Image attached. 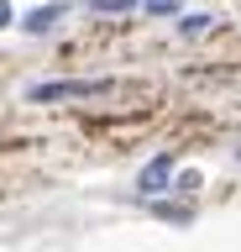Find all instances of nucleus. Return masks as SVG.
Listing matches in <instances>:
<instances>
[{
	"mask_svg": "<svg viewBox=\"0 0 241 252\" xmlns=\"http://www.w3.org/2000/svg\"><path fill=\"white\" fill-rule=\"evenodd\" d=\"M110 79H63V84H32L27 100L37 105H53V100H95V94H110Z\"/></svg>",
	"mask_w": 241,
	"mask_h": 252,
	"instance_id": "obj_1",
	"label": "nucleus"
},
{
	"mask_svg": "<svg viewBox=\"0 0 241 252\" xmlns=\"http://www.w3.org/2000/svg\"><path fill=\"white\" fill-rule=\"evenodd\" d=\"M168 179H173V153H158L142 173H136V189H142L147 200H158L162 189H168Z\"/></svg>",
	"mask_w": 241,
	"mask_h": 252,
	"instance_id": "obj_2",
	"label": "nucleus"
},
{
	"mask_svg": "<svg viewBox=\"0 0 241 252\" xmlns=\"http://www.w3.org/2000/svg\"><path fill=\"white\" fill-rule=\"evenodd\" d=\"M63 16H68V5H37V11L27 16L21 27L32 32V37H42V32H53V27H58V21H63Z\"/></svg>",
	"mask_w": 241,
	"mask_h": 252,
	"instance_id": "obj_3",
	"label": "nucleus"
},
{
	"mask_svg": "<svg viewBox=\"0 0 241 252\" xmlns=\"http://www.w3.org/2000/svg\"><path fill=\"white\" fill-rule=\"evenodd\" d=\"M205 32H215V16H184V21H178V37H205Z\"/></svg>",
	"mask_w": 241,
	"mask_h": 252,
	"instance_id": "obj_4",
	"label": "nucleus"
},
{
	"mask_svg": "<svg viewBox=\"0 0 241 252\" xmlns=\"http://www.w3.org/2000/svg\"><path fill=\"white\" fill-rule=\"evenodd\" d=\"M89 11H100V16H121V11H136V0H89Z\"/></svg>",
	"mask_w": 241,
	"mask_h": 252,
	"instance_id": "obj_5",
	"label": "nucleus"
},
{
	"mask_svg": "<svg viewBox=\"0 0 241 252\" xmlns=\"http://www.w3.org/2000/svg\"><path fill=\"white\" fill-rule=\"evenodd\" d=\"M142 11H152V16H178V0H136Z\"/></svg>",
	"mask_w": 241,
	"mask_h": 252,
	"instance_id": "obj_6",
	"label": "nucleus"
},
{
	"mask_svg": "<svg viewBox=\"0 0 241 252\" xmlns=\"http://www.w3.org/2000/svg\"><path fill=\"white\" fill-rule=\"evenodd\" d=\"M0 27H11V5L5 0H0Z\"/></svg>",
	"mask_w": 241,
	"mask_h": 252,
	"instance_id": "obj_7",
	"label": "nucleus"
}]
</instances>
